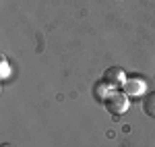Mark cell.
I'll use <instances>...</instances> for the list:
<instances>
[{"label": "cell", "mask_w": 155, "mask_h": 147, "mask_svg": "<svg viewBox=\"0 0 155 147\" xmlns=\"http://www.w3.org/2000/svg\"><path fill=\"white\" fill-rule=\"evenodd\" d=\"M4 147H6V145H4Z\"/></svg>", "instance_id": "cell-5"}, {"label": "cell", "mask_w": 155, "mask_h": 147, "mask_svg": "<svg viewBox=\"0 0 155 147\" xmlns=\"http://www.w3.org/2000/svg\"><path fill=\"white\" fill-rule=\"evenodd\" d=\"M143 89V81H126L124 83V93L126 95H139Z\"/></svg>", "instance_id": "cell-4"}, {"label": "cell", "mask_w": 155, "mask_h": 147, "mask_svg": "<svg viewBox=\"0 0 155 147\" xmlns=\"http://www.w3.org/2000/svg\"><path fill=\"white\" fill-rule=\"evenodd\" d=\"M104 106L107 108L110 114H114V116H120V114H124V112L128 110V95L124 93V91H110L106 98H104Z\"/></svg>", "instance_id": "cell-1"}, {"label": "cell", "mask_w": 155, "mask_h": 147, "mask_svg": "<svg viewBox=\"0 0 155 147\" xmlns=\"http://www.w3.org/2000/svg\"><path fill=\"white\" fill-rule=\"evenodd\" d=\"M104 81H106L107 85L112 87V89H116L118 85H124L126 83V77H124V71L118 68V66H112V68H107L106 75H104Z\"/></svg>", "instance_id": "cell-2"}, {"label": "cell", "mask_w": 155, "mask_h": 147, "mask_svg": "<svg viewBox=\"0 0 155 147\" xmlns=\"http://www.w3.org/2000/svg\"><path fill=\"white\" fill-rule=\"evenodd\" d=\"M143 112L147 114V116L155 118V91L147 93V95L143 98Z\"/></svg>", "instance_id": "cell-3"}]
</instances>
